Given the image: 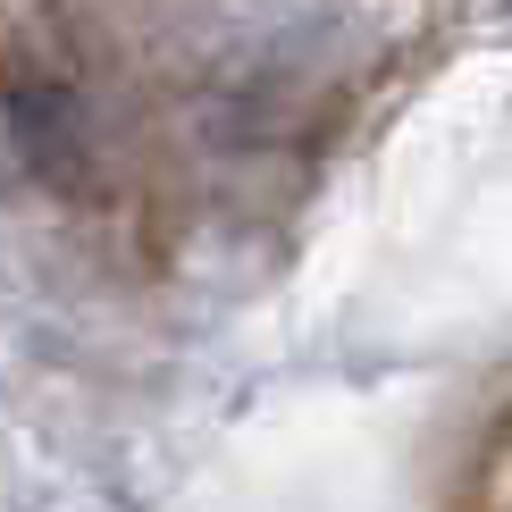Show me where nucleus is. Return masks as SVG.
<instances>
[{
    "label": "nucleus",
    "instance_id": "f257e3e1",
    "mask_svg": "<svg viewBox=\"0 0 512 512\" xmlns=\"http://www.w3.org/2000/svg\"><path fill=\"white\" fill-rule=\"evenodd\" d=\"M9 135L26 168L42 185H84V160H93V118H84V93L51 68L9 76Z\"/></svg>",
    "mask_w": 512,
    "mask_h": 512
}]
</instances>
